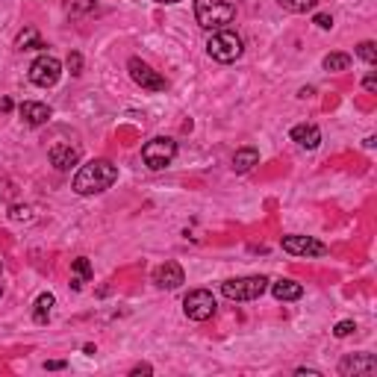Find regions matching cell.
<instances>
[{
	"label": "cell",
	"mask_w": 377,
	"mask_h": 377,
	"mask_svg": "<svg viewBox=\"0 0 377 377\" xmlns=\"http://www.w3.org/2000/svg\"><path fill=\"white\" fill-rule=\"evenodd\" d=\"M9 218H12V221H33V209H30V206L15 204V206L9 209Z\"/></svg>",
	"instance_id": "cell-23"
},
{
	"label": "cell",
	"mask_w": 377,
	"mask_h": 377,
	"mask_svg": "<svg viewBox=\"0 0 377 377\" xmlns=\"http://www.w3.org/2000/svg\"><path fill=\"white\" fill-rule=\"evenodd\" d=\"M177 157V142L169 136H157V138H150V142L142 148V159L148 169L153 171H162L165 165H171V159Z\"/></svg>",
	"instance_id": "cell-4"
},
{
	"label": "cell",
	"mask_w": 377,
	"mask_h": 377,
	"mask_svg": "<svg viewBox=\"0 0 377 377\" xmlns=\"http://www.w3.org/2000/svg\"><path fill=\"white\" fill-rule=\"evenodd\" d=\"M18 50H41L45 45H41V38H38V33L36 30H24L21 36H18Z\"/></svg>",
	"instance_id": "cell-20"
},
{
	"label": "cell",
	"mask_w": 377,
	"mask_h": 377,
	"mask_svg": "<svg viewBox=\"0 0 377 377\" xmlns=\"http://www.w3.org/2000/svg\"><path fill=\"white\" fill-rule=\"evenodd\" d=\"M313 21H315V27H321V30H330L333 27V18L327 15V12H321V15H315Z\"/></svg>",
	"instance_id": "cell-26"
},
{
	"label": "cell",
	"mask_w": 377,
	"mask_h": 377,
	"mask_svg": "<svg viewBox=\"0 0 377 377\" xmlns=\"http://www.w3.org/2000/svg\"><path fill=\"white\" fill-rule=\"evenodd\" d=\"M71 286L74 289H83V286H86L89 280H92V262L86 259V257H80V259H74L71 262Z\"/></svg>",
	"instance_id": "cell-17"
},
{
	"label": "cell",
	"mask_w": 377,
	"mask_h": 377,
	"mask_svg": "<svg viewBox=\"0 0 377 377\" xmlns=\"http://www.w3.org/2000/svg\"><path fill=\"white\" fill-rule=\"evenodd\" d=\"M118 180V169L109 159H92L74 174V192L77 194H97L106 192Z\"/></svg>",
	"instance_id": "cell-1"
},
{
	"label": "cell",
	"mask_w": 377,
	"mask_h": 377,
	"mask_svg": "<svg viewBox=\"0 0 377 377\" xmlns=\"http://www.w3.org/2000/svg\"><path fill=\"white\" fill-rule=\"evenodd\" d=\"M62 77V65L57 57H38L33 65H30V83L33 86H41V89H50V86H57Z\"/></svg>",
	"instance_id": "cell-7"
},
{
	"label": "cell",
	"mask_w": 377,
	"mask_h": 377,
	"mask_svg": "<svg viewBox=\"0 0 377 377\" xmlns=\"http://www.w3.org/2000/svg\"><path fill=\"white\" fill-rule=\"evenodd\" d=\"M153 283H157L159 289H177L186 283L183 277V269H180L177 262H162L157 271H153Z\"/></svg>",
	"instance_id": "cell-12"
},
{
	"label": "cell",
	"mask_w": 377,
	"mask_h": 377,
	"mask_svg": "<svg viewBox=\"0 0 377 377\" xmlns=\"http://www.w3.org/2000/svg\"><path fill=\"white\" fill-rule=\"evenodd\" d=\"M377 371V360L371 354H351L339 362V374L345 377H357V374H374Z\"/></svg>",
	"instance_id": "cell-11"
},
{
	"label": "cell",
	"mask_w": 377,
	"mask_h": 377,
	"mask_svg": "<svg viewBox=\"0 0 377 377\" xmlns=\"http://www.w3.org/2000/svg\"><path fill=\"white\" fill-rule=\"evenodd\" d=\"M194 18L204 30H225V27L236 18V6L227 0H194Z\"/></svg>",
	"instance_id": "cell-2"
},
{
	"label": "cell",
	"mask_w": 377,
	"mask_h": 377,
	"mask_svg": "<svg viewBox=\"0 0 377 377\" xmlns=\"http://www.w3.org/2000/svg\"><path fill=\"white\" fill-rule=\"evenodd\" d=\"M286 12H310V9H315V3L318 0H277Z\"/></svg>",
	"instance_id": "cell-21"
},
{
	"label": "cell",
	"mask_w": 377,
	"mask_h": 377,
	"mask_svg": "<svg viewBox=\"0 0 377 377\" xmlns=\"http://www.w3.org/2000/svg\"><path fill=\"white\" fill-rule=\"evenodd\" d=\"M0 271H3V265H0Z\"/></svg>",
	"instance_id": "cell-34"
},
{
	"label": "cell",
	"mask_w": 377,
	"mask_h": 377,
	"mask_svg": "<svg viewBox=\"0 0 377 377\" xmlns=\"http://www.w3.org/2000/svg\"><path fill=\"white\" fill-rule=\"evenodd\" d=\"M292 142H298L301 148L313 150L321 145V130L315 124H298V127H292Z\"/></svg>",
	"instance_id": "cell-13"
},
{
	"label": "cell",
	"mask_w": 377,
	"mask_h": 377,
	"mask_svg": "<svg viewBox=\"0 0 377 377\" xmlns=\"http://www.w3.org/2000/svg\"><path fill=\"white\" fill-rule=\"evenodd\" d=\"M271 295L277 301H298L304 295V286L295 280H277V283H271Z\"/></svg>",
	"instance_id": "cell-15"
},
{
	"label": "cell",
	"mask_w": 377,
	"mask_h": 377,
	"mask_svg": "<svg viewBox=\"0 0 377 377\" xmlns=\"http://www.w3.org/2000/svg\"><path fill=\"white\" fill-rule=\"evenodd\" d=\"M362 89H366V92H371V94H374V92H377V77H374V74H369L366 80H362Z\"/></svg>",
	"instance_id": "cell-27"
},
{
	"label": "cell",
	"mask_w": 377,
	"mask_h": 377,
	"mask_svg": "<svg viewBox=\"0 0 377 377\" xmlns=\"http://www.w3.org/2000/svg\"><path fill=\"white\" fill-rule=\"evenodd\" d=\"M354 330H357V325H354V321H339V325H336V330H333V333H336L339 339H345V336H351Z\"/></svg>",
	"instance_id": "cell-24"
},
{
	"label": "cell",
	"mask_w": 377,
	"mask_h": 377,
	"mask_svg": "<svg viewBox=\"0 0 377 377\" xmlns=\"http://www.w3.org/2000/svg\"><path fill=\"white\" fill-rule=\"evenodd\" d=\"M265 289H269L265 277H236V280L221 283V295L230 301H257Z\"/></svg>",
	"instance_id": "cell-5"
},
{
	"label": "cell",
	"mask_w": 377,
	"mask_h": 377,
	"mask_svg": "<svg viewBox=\"0 0 377 377\" xmlns=\"http://www.w3.org/2000/svg\"><path fill=\"white\" fill-rule=\"evenodd\" d=\"M357 57L366 59L369 65H374L377 62V45H374V41H362V45L357 48Z\"/></svg>",
	"instance_id": "cell-22"
},
{
	"label": "cell",
	"mask_w": 377,
	"mask_h": 377,
	"mask_svg": "<svg viewBox=\"0 0 377 377\" xmlns=\"http://www.w3.org/2000/svg\"><path fill=\"white\" fill-rule=\"evenodd\" d=\"M153 3H165V6H171V3H180V0H153Z\"/></svg>",
	"instance_id": "cell-32"
},
{
	"label": "cell",
	"mask_w": 377,
	"mask_h": 377,
	"mask_svg": "<svg viewBox=\"0 0 377 377\" xmlns=\"http://www.w3.org/2000/svg\"><path fill=\"white\" fill-rule=\"evenodd\" d=\"M257 162H259L257 148H242V150H236V157H233V171L236 174H245V171L254 169Z\"/></svg>",
	"instance_id": "cell-16"
},
{
	"label": "cell",
	"mask_w": 377,
	"mask_h": 377,
	"mask_svg": "<svg viewBox=\"0 0 377 377\" xmlns=\"http://www.w3.org/2000/svg\"><path fill=\"white\" fill-rule=\"evenodd\" d=\"M325 68L327 71H348V68H351V57H348V53H327Z\"/></svg>",
	"instance_id": "cell-19"
},
{
	"label": "cell",
	"mask_w": 377,
	"mask_h": 377,
	"mask_svg": "<svg viewBox=\"0 0 377 377\" xmlns=\"http://www.w3.org/2000/svg\"><path fill=\"white\" fill-rule=\"evenodd\" d=\"M68 71H71V74L83 71V57H80V53H68Z\"/></svg>",
	"instance_id": "cell-25"
},
{
	"label": "cell",
	"mask_w": 377,
	"mask_h": 377,
	"mask_svg": "<svg viewBox=\"0 0 377 377\" xmlns=\"http://www.w3.org/2000/svg\"><path fill=\"white\" fill-rule=\"evenodd\" d=\"M0 298H3V286H0Z\"/></svg>",
	"instance_id": "cell-33"
},
{
	"label": "cell",
	"mask_w": 377,
	"mask_h": 377,
	"mask_svg": "<svg viewBox=\"0 0 377 377\" xmlns=\"http://www.w3.org/2000/svg\"><path fill=\"white\" fill-rule=\"evenodd\" d=\"M150 371H153L150 366H136V369H133V377H138V374H150Z\"/></svg>",
	"instance_id": "cell-29"
},
{
	"label": "cell",
	"mask_w": 377,
	"mask_h": 377,
	"mask_svg": "<svg viewBox=\"0 0 377 377\" xmlns=\"http://www.w3.org/2000/svg\"><path fill=\"white\" fill-rule=\"evenodd\" d=\"M242 50H245V45H242V38L236 36L233 30H215L213 33V38L206 41V53L213 57L215 62H236L242 57Z\"/></svg>",
	"instance_id": "cell-3"
},
{
	"label": "cell",
	"mask_w": 377,
	"mask_h": 377,
	"mask_svg": "<svg viewBox=\"0 0 377 377\" xmlns=\"http://www.w3.org/2000/svg\"><path fill=\"white\" fill-rule=\"evenodd\" d=\"M298 374H301V377H304V374H310V377H318L321 371H315V369H298Z\"/></svg>",
	"instance_id": "cell-31"
},
{
	"label": "cell",
	"mask_w": 377,
	"mask_h": 377,
	"mask_svg": "<svg viewBox=\"0 0 377 377\" xmlns=\"http://www.w3.org/2000/svg\"><path fill=\"white\" fill-rule=\"evenodd\" d=\"M283 250L292 257H325L327 245L313 239V236H283Z\"/></svg>",
	"instance_id": "cell-9"
},
{
	"label": "cell",
	"mask_w": 377,
	"mask_h": 377,
	"mask_svg": "<svg viewBox=\"0 0 377 377\" xmlns=\"http://www.w3.org/2000/svg\"><path fill=\"white\" fill-rule=\"evenodd\" d=\"M127 71H130V77H133L136 86H142V89H148V92H165V89H169V83H165L162 74H157L148 62L136 59V57L127 62Z\"/></svg>",
	"instance_id": "cell-8"
},
{
	"label": "cell",
	"mask_w": 377,
	"mask_h": 377,
	"mask_svg": "<svg viewBox=\"0 0 377 377\" xmlns=\"http://www.w3.org/2000/svg\"><path fill=\"white\" fill-rule=\"evenodd\" d=\"M48 157L53 162V169H59V171H68L71 165L80 162V148L71 145V142H57L50 150H48Z\"/></svg>",
	"instance_id": "cell-10"
},
{
	"label": "cell",
	"mask_w": 377,
	"mask_h": 377,
	"mask_svg": "<svg viewBox=\"0 0 377 377\" xmlns=\"http://www.w3.org/2000/svg\"><path fill=\"white\" fill-rule=\"evenodd\" d=\"M53 304H57V298H53L50 292H41V295L36 298V310H33V321H36V325H48Z\"/></svg>",
	"instance_id": "cell-18"
},
{
	"label": "cell",
	"mask_w": 377,
	"mask_h": 377,
	"mask_svg": "<svg viewBox=\"0 0 377 377\" xmlns=\"http://www.w3.org/2000/svg\"><path fill=\"white\" fill-rule=\"evenodd\" d=\"M18 113H21V118H24L27 124L38 127V124H45V121L50 118V106H48V104H36V101H24Z\"/></svg>",
	"instance_id": "cell-14"
},
{
	"label": "cell",
	"mask_w": 377,
	"mask_h": 377,
	"mask_svg": "<svg viewBox=\"0 0 377 377\" xmlns=\"http://www.w3.org/2000/svg\"><path fill=\"white\" fill-rule=\"evenodd\" d=\"M215 298H213V292L209 289H192L186 301H183V310L192 321H206V318H213L215 315Z\"/></svg>",
	"instance_id": "cell-6"
},
{
	"label": "cell",
	"mask_w": 377,
	"mask_h": 377,
	"mask_svg": "<svg viewBox=\"0 0 377 377\" xmlns=\"http://www.w3.org/2000/svg\"><path fill=\"white\" fill-rule=\"evenodd\" d=\"M9 109H12V101H9V97H3V101H0V113H9Z\"/></svg>",
	"instance_id": "cell-30"
},
{
	"label": "cell",
	"mask_w": 377,
	"mask_h": 377,
	"mask_svg": "<svg viewBox=\"0 0 377 377\" xmlns=\"http://www.w3.org/2000/svg\"><path fill=\"white\" fill-rule=\"evenodd\" d=\"M45 369H50V371H59V369H65V362H62V360H50Z\"/></svg>",
	"instance_id": "cell-28"
}]
</instances>
